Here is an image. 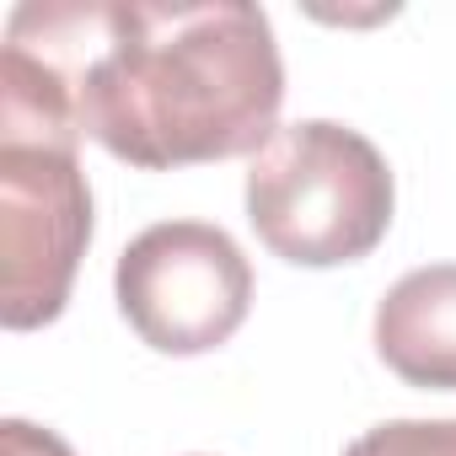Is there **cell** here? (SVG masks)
<instances>
[{"label":"cell","instance_id":"obj_6","mask_svg":"<svg viewBox=\"0 0 456 456\" xmlns=\"http://www.w3.org/2000/svg\"><path fill=\"white\" fill-rule=\"evenodd\" d=\"M344 456H456V419H387Z\"/></svg>","mask_w":456,"mask_h":456},{"label":"cell","instance_id":"obj_1","mask_svg":"<svg viewBox=\"0 0 456 456\" xmlns=\"http://www.w3.org/2000/svg\"><path fill=\"white\" fill-rule=\"evenodd\" d=\"M6 44L65 81L81 134L145 172L258 156L280 129L285 60L248 0H28Z\"/></svg>","mask_w":456,"mask_h":456},{"label":"cell","instance_id":"obj_3","mask_svg":"<svg viewBox=\"0 0 456 456\" xmlns=\"http://www.w3.org/2000/svg\"><path fill=\"white\" fill-rule=\"evenodd\" d=\"M113 296L156 354H209L248 322L253 264L209 220H156L118 253Z\"/></svg>","mask_w":456,"mask_h":456},{"label":"cell","instance_id":"obj_4","mask_svg":"<svg viewBox=\"0 0 456 456\" xmlns=\"http://www.w3.org/2000/svg\"><path fill=\"white\" fill-rule=\"evenodd\" d=\"M92 242V188L76 151L0 140V322L12 333L65 312Z\"/></svg>","mask_w":456,"mask_h":456},{"label":"cell","instance_id":"obj_5","mask_svg":"<svg viewBox=\"0 0 456 456\" xmlns=\"http://www.w3.org/2000/svg\"><path fill=\"white\" fill-rule=\"evenodd\" d=\"M376 354L408 387L456 392V264L408 269L376 301Z\"/></svg>","mask_w":456,"mask_h":456},{"label":"cell","instance_id":"obj_2","mask_svg":"<svg viewBox=\"0 0 456 456\" xmlns=\"http://www.w3.org/2000/svg\"><path fill=\"white\" fill-rule=\"evenodd\" d=\"M248 220L258 242L296 269H338L381 248L397 183L387 156L349 124H280L248 161Z\"/></svg>","mask_w":456,"mask_h":456},{"label":"cell","instance_id":"obj_7","mask_svg":"<svg viewBox=\"0 0 456 456\" xmlns=\"http://www.w3.org/2000/svg\"><path fill=\"white\" fill-rule=\"evenodd\" d=\"M0 445H6V456H76L54 429H38L28 419H6V424H0Z\"/></svg>","mask_w":456,"mask_h":456}]
</instances>
